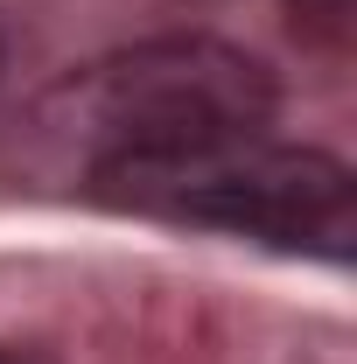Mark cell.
Returning <instances> with one entry per match:
<instances>
[{
    "label": "cell",
    "instance_id": "1",
    "mask_svg": "<svg viewBox=\"0 0 357 364\" xmlns=\"http://www.w3.org/2000/svg\"><path fill=\"white\" fill-rule=\"evenodd\" d=\"M63 105L70 134L91 147V176H134L260 140L273 119V77L260 56L218 36H161L91 63Z\"/></svg>",
    "mask_w": 357,
    "mask_h": 364
},
{
    "label": "cell",
    "instance_id": "2",
    "mask_svg": "<svg viewBox=\"0 0 357 364\" xmlns=\"http://www.w3.org/2000/svg\"><path fill=\"white\" fill-rule=\"evenodd\" d=\"M105 203L154 210L176 225H218L260 238L280 252H329L343 259L357 238V189L351 168L322 147H280V140H238L196 161L134 168V176H91Z\"/></svg>",
    "mask_w": 357,
    "mask_h": 364
},
{
    "label": "cell",
    "instance_id": "3",
    "mask_svg": "<svg viewBox=\"0 0 357 364\" xmlns=\"http://www.w3.org/2000/svg\"><path fill=\"white\" fill-rule=\"evenodd\" d=\"M287 14H294V28H302L309 43L343 49V43H351V14H357V0H287Z\"/></svg>",
    "mask_w": 357,
    "mask_h": 364
},
{
    "label": "cell",
    "instance_id": "4",
    "mask_svg": "<svg viewBox=\"0 0 357 364\" xmlns=\"http://www.w3.org/2000/svg\"><path fill=\"white\" fill-rule=\"evenodd\" d=\"M0 364H28V358H14V350H0Z\"/></svg>",
    "mask_w": 357,
    "mask_h": 364
}]
</instances>
